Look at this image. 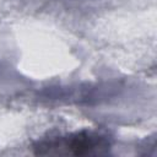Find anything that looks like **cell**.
<instances>
[{"label":"cell","mask_w":157,"mask_h":157,"mask_svg":"<svg viewBox=\"0 0 157 157\" xmlns=\"http://www.w3.org/2000/svg\"><path fill=\"white\" fill-rule=\"evenodd\" d=\"M99 142L96 141L94 137H92L91 135H85V134H80L76 137H71L69 139L67 142H59V146L55 147H42V148H47V151H43L40 155H48L52 153L53 155H59L60 150L65 148L66 151H64V155H87V153H92L94 150L99 148Z\"/></svg>","instance_id":"6da1fadb"}]
</instances>
